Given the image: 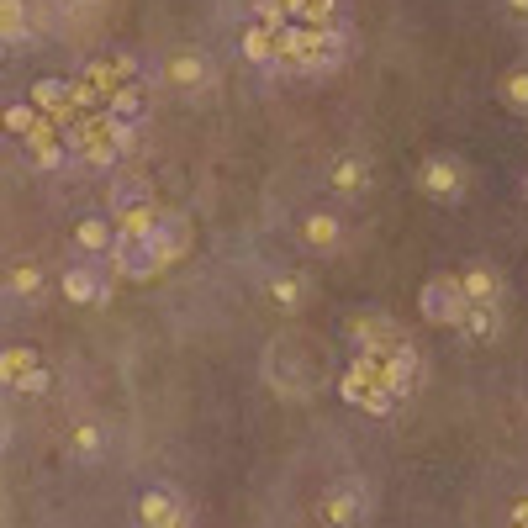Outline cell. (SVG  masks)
Segmentation results:
<instances>
[{
    "instance_id": "29",
    "label": "cell",
    "mask_w": 528,
    "mask_h": 528,
    "mask_svg": "<svg viewBox=\"0 0 528 528\" xmlns=\"http://www.w3.org/2000/svg\"><path fill=\"white\" fill-rule=\"evenodd\" d=\"M513 523H523V528H528V492H518V497H513Z\"/></svg>"
},
{
    "instance_id": "7",
    "label": "cell",
    "mask_w": 528,
    "mask_h": 528,
    "mask_svg": "<svg viewBox=\"0 0 528 528\" xmlns=\"http://www.w3.org/2000/svg\"><path fill=\"white\" fill-rule=\"evenodd\" d=\"M138 523L143 528H191V507L175 486H148L138 497Z\"/></svg>"
},
{
    "instance_id": "4",
    "label": "cell",
    "mask_w": 528,
    "mask_h": 528,
    "mask_svg": "<svg viewBox=\"0 0 528 528\" xmlns=\"http://www.w3.org/2000/svg\"><path fill=\"white\" fill-rule=\"evenodd\" d=\"M418 191L428 201H439V206H460L465 191H470V180H465V164L455 154H428L418 164Z\"/></svg>"
},
{
    "instance_id": "31",
    "label": "cell",
    "mask_w": 528,
    "mask_h": 528,
    "mask_svg": "<svg viewBox=\"0 0 528 528\" xmlns=\"http://www.w3.org/2000/svg\"><path fill=\"white\" fill-rule=\"evenodd\" d=\"M6 444H11V423H6V412H0V455H6Z\"/></svg>"
},
{
    "instance_id": "2",
    "label": "cell",
    "mask_w": 528,
    "mask_h": 528,
    "mask_svg": "<svg viewBox=\"0 0 528 528\" xmlns=\"http://www.w3.org/2000/svg\"><path fill=\"white\" fill-rule=\"evenodd\" d=\"M370 518V481L365 476H338L317 497V523L323 528H365Z\"/></svg>"
},
{
    "instance_id": "25",
    "label": "cell",
    "mask_w": 528,
    "mask_h": 528,
    "mask_svg": "<svg viewBox=\"0 0 528 528\" xmlns=\"http://www.w3.org/2000/svg\"><path fill=\"white\" fill-rule=\"evenodd\" d=\"M370 391H375V375H365L360 365H349V370H344V381H338V396H344L349 407H365V402H370Z\"/></svg>"
},
{
    "instance_id": "14",
    "label": "cell",
    "mask_w": 528,
    "mask_h": 528,
    "mask_svg": "<svg viewBox=\"0 0 528 528\" xmlns=\"http://www.w3.org/2000/svg\"><path fill=\"white\" fill-rule=\"evenodd\" d=\"M64 296L74 307H101V301H111V280L85 270V264H74V270H64Z\"/></svg>"
},
{
    "instance_id": "10",
    "label": "cell",
    "mask_w": 528,
    "mask_h": 528,
    "mask_svg": "<svg viewBox=\"0 0 528 528\" xmlns=\"http://www.w3.org/2000/svg\"><path fill=\"white\" fill-rule=\"evenodd\" d=\"M154 249H159V259L164 264H175V259H185L191 254V217L185 212H169V206H159V217H154Z\"/></svg>"
},
{
    "instance_id": "21",
    "label": "cell",
    "mask_w": 528,
    "mask_h": 528,
    "mask_svg": "<svg viewBox=\"0 0 528 528\" xmlns=\"http://www.w3.org/2000/svg\"><path fill=\"white\" fill-rule=\"evenodd\" d=\"M37 365H43V360H37V349H27V344H22V349H0V386L16 391Z\"/></svg>"
},
{
    "instance_id": "33",
    "label": "cell",
    "mask_w": 528,
    "mask_h": 528,
    "mask_svg": "<svg viewBox=\"0 0 528 528\" xmlns=\"http://www.w3.org/2000/svg\"><path fill=\"white\" fill-rule=\"evenodd\" d=\"M523 201H528V175H523Z\"/></svg>"
},
{
    "instance_id": "3",
    "label": "cell",
    "mask_w": 528,
    "mask_h": 528,
    "mask_svg": "<svg viewBox=\"0 0 528 528\" xmlns=\"http://www.w3.org/2000/svg\"><path fill=\"white\" fill-rule=\"evenodd\" d=\"M154 217H159V201H154V191H148L143 180L117 185V196H111V228L143 238V233H154Z\"/></svg>"
},
{
    "instance_id": "23",
    "label": "cell",
    "mask_w": 528,
    "mask_h": 528,
    "mask_svg": "<svg viewBox=\"0 0 528 528\" xmlns=\"http://www.w3.org/2000/svg\"><path fill=\"white\" fill-rule=\"evenodd\" d=\"M502 106L518 111V117H528V64H518V69L502 74Z\"/></svg>"
},
{
    "instance_id": "17",
    "label": "cell",
    "mask_w": 528,
    "mask_h": 528,
    "mask_svg": "<svg viewBox=\"0 0 528 528\" xmlns=\"http://www.w3.org/2000/svg\"><path fill=\"white\" fill-rule=\"evenodd\" d=\"M106 117L111 122H122V127H132V132H138L143 122H148V101H143V90L138 85H117V90H111V96H106Z\"/></svg>"
},
{
    "instance_id": "8",
    "label": "cell",
    "mask_w": 528,
    "mask_h": 528,
    "mask_svg": "<svg viewBox=\"0 0 528 528\" xmlns=\"http://www.w3.org/2000/svg\"><path fill=\"white\" fill-rule=\"evenodd\" d=\"M111 264H117L122 280H154L164 270V259L154 249V238H132V233H117V249H111Z\"/></svg>"
},
{
    "instance_id": "1",
    "label": "cell",
    "mask_w": 528,
    "mask_h": 528,
    "mask_svg": "<svg viewBox=\"0 0 528 528\" xmlns=\"http://www.w3.org/2000/svg\"><path fill=\"white\" fill-rule=\"evenodd\" d=\"M259 375H264V386H270L275 396H286V402H307V396L317 391V381H323V375L312 370V360L301 354L296 338H275V344L264 349V360H259Z\"/></svg>"
},
{
    "instance_id": "16",
    "label": "cell",
    "mask_w": 528,
    "mask_h": 528,
    "mask_svg": "<svg viewBox=\"0 0 528 528\" xmlns=\"http://www.w3.org/2000/svg\"><path fill=\"white\" fill-rule=\"evenodd\" d=\"M264 301H270L275 312H301V301H307V275H296V270H280L264 280Z\"/></svg>"
},
{
    "instance_id": "6",
    "label": "cell",
    "mask_w": 528,
    "mask_h": 528,
    "mask_svg": "<svg viewBox=\"0 0 528 528\" xmlns=\"http://www.w3.org/2000/svg\"><path fill=\"white\" fill-rule=\"evenodd\" d=\"M418 312H423V323H433V328H460V317H465L460 280L455 275H433L428 286L418 291Z\"/></svg>"
},
{
    "instance_id": "26",
    "label": "cell",
    "mask_w": 528,
    "mask_h": 528,
    "mask_svg": "<svg viewBox=\"0 0 528 528\" xmlns=\"http://www.w3.org/2000/svg\"><path fill=\"white\" fill-rule=\"evenodd\" d=\"M243 53H249L254 64H275V32L249 27V32H243Z\"/></svg>"
},
{
    "instance_id": "9",
    "label": "cell",
    "mask_w": 528,
    "mask_h": 528,
    "mask_svg": "<svg viewBox=\"0 0 528 528\" xmlns=\"http://www.w3.org/2000/svg\"><path fill=\"white\" fill-rule=\"evenodd\" d=\"M370 185H375V169L365 154H338L328 164V191L338 201H360V196H370Z\"/></svg>"
},
{
    "instance_id": "22",
    "label": "cell",
    "mask_w": 528,
    "mask_h": 528,
    "mask_svg": "<svg viewBox=\"0 0 528 528\" xmlns=\"http://www.w3.org/2000/svg\"><path fill=\"white\" fill-rule=\"evenodd\" d=\"M32 27H27V11L22 0H0V43H27Z\"/></svg>"
},
{
    "instance_id": "11",
    "label": "cell",
    "mask_w": 528,
    "mask_h": 528,
    "mask_svg": "<svg viewBox=\"0 0 528 528\" xmlns=\"http://www.w3.org/2000/svg\"><path fill=\"white\" fill-rule=\"evenodd\" d=\"M455 280H460L465 307H502V296H507V280H502V270H492V264H470V270H460Z\"/></svg>"
},
{
    "instance_id": "27",
    "label": "cell",
    "mask_w": 528,
    "mask_h": 528,
    "mask_svg": "<svg viewBox=\"0 0 528 528\" xmlns=\"http://www.w3.org/2000/svg\"><path fill=\"white\" fill-rule=\"evenodd\" d=\"M0 122H6L11 132H22V138H27V132H32L37 122H43V117H37L32 106H6V117H0Z\"/></svg>"
},
{
    "instance_id": "32",
    "label": "cell",
    "mask_w": 528,
    "mask_h": 528,
    "mask_svg": "<svg viewBox=\"0 0 528 528\" xmlns=\"http://www.w3.org/2000/svg\"><path fill=\"white\" fill-rule=\"evenodd\" d=\"M502 6L513 11V16H528V0H502Z\"/></svg>"
},
{
    "instance_id": "5",
    "label": "cell",
    "mask_w": 528,
    "mask_h": 528,
    "mask_svg": "<svg viewBox=\"0 0 528 528\" xmlns=\"http://www.w3.org/2000/svg\"><path fill=\"white\" fill-rule=\"evenodd\" d=\"M132 138H138L132 127H122V122H111L106 111H96L74 143H80V159L85 164H111V159H122L127 148H132Z\"/></svg>"
},
{
    "instance_id": "28",
    "label": "cell",
    "mask_w": 528,
    "mask_h": 528,
    "mask_svg": "<svg viewBox=\"0 0 528 528\" xmlns=\"http://www.w3.org/2000/svg\"><path fill=\"white\" fill-rule=\"evenodd\" d=\"M48 386H53V370H48V365H37V370H32V375H27V381L16 386V391H22V396H43Z\"/></svg>"
},
{
    "instance_id": "20",
    "label": "cell",
    "mask_w": 528,
    "mask_h": 528,
    "mask_svg": "<svg viewBox=\"0 0 528 528\" xmlns=\"http://www.w3.org/2000/svg\"><path fill=\"white\" fill-rule=\"evenodd\" d=\"M69 455H74V460H101V455H106V428H101L96 418L74 423V433H69Z\"/></svg>"
},
{
    "instance_id": "30",
    "label": "cell",
    "mask_w": 528,
    "mask_h": 528,
    "mask_svg": "<svg viewBox=\"0 0 528 528\" xmlns=\"http://www.w3.org/2000/svg\"><path fill=\"white\" fill-rule=\"evenodd\" d=\"M43 6H53V11H80V6H90V0H43Z\"/></svg>"
},
{
    "instance_id": "34",
    "label": "cell",
    "mask_w": 528,
    "mask_h": 528,
    "mask_svg": "<svg viewBox=\"0 0 528 528\" xmlns=\"http://www.w3.org/2000/svg\"><path fill=\"white\" fill-rule=\"evenodd\" d=\"M507 528H523V523H507Z\"/></svg>"
},
{
    "instance_id": "12",
    "label": "cell",
    "mask_w": 528,
    "mask_h": 528,
    "mask_svg": "<svg viewBox=\"0 0 528 528\" xmlns=\"http://www.w3.org/2000/svg\"><path fill=\"white\" fill-rule=\"evenodd\" d=\"M344 217H333V212H307L301 217V243L307 249H317V254H338L344 249Z\"/></svg>"
},
{
    "instance_id": "24",
    "label": "cell",
    "mask_w": 528,
    "mask_h": 528,
    "mask_svg": "<svg viewBox=\"0 0 528 528\" xmlns=\"http://www.w3.org/2000/svg\"><path fill=\"white\" fill-rule=\"evenodd\" d=\"M6 286H11V296H43V286H48V275L37 270V264H11V275H6Z\"/></svg>"
},
{
    "instance_id": "19",
    "label": "cell",
    "mask_w": 528,
    "mask_h": 528,
    "mask_svg": "<svg viewBox=\"0 0 528 528\" xmlns=\"http://www.w3.org/2000/svg\"><path fill=\"white\" fill-rule=\"evenodd\" d=\"M74 243H80L85 254H111L117 249V228H111V217H85L80 228H74Z\"/></svg>"
},
{
    "instance_id": "13",
    "label": "cell",
    "mask_w": 528,
    "mask_h": 528,
    "mask_svg": "<svg viewBox=\"0 0 528 528\" xmlns=\"http://www.w3.org/2000/svg\"><path fill=\"white\" fill-rule=\"evenodd\" d=\"M344 333L354 338V344H360V354H365V349H386L391 338H402L386 312H354L349 323H344Z\"/></svg>"
},
{
    "instance_id": "18",
    "label": "cell",
    "mask_w": 528,
    "mask_h": 528,
    "mask_svg": "<svg viewBox=\"0 0 528 528\" xmlns=\"http://www.w3.org/2000/svg\"><path fill=\"white\" fill-rule=\"evenodd\" d=\"M502 328H507L502 307H465V317H460V328H455V333H465L470 344H497Z\"/></svg>"
},
{
    "instance_id": "15",
    "label": "cell",
    "mask_w": 528,
    "mask_h": 528,
    "mask_svg": "<svg viewBox=\"0 0 528 528\" xmlns=\"http://www.w3.org/2000/svg\"><path fill=\"white\" fill-rule=\"evenodd\" d=\"M164 85L169 90H201L212 80V64H206V53H175V59H164Z\"/></svg>"
}]
</instances>
